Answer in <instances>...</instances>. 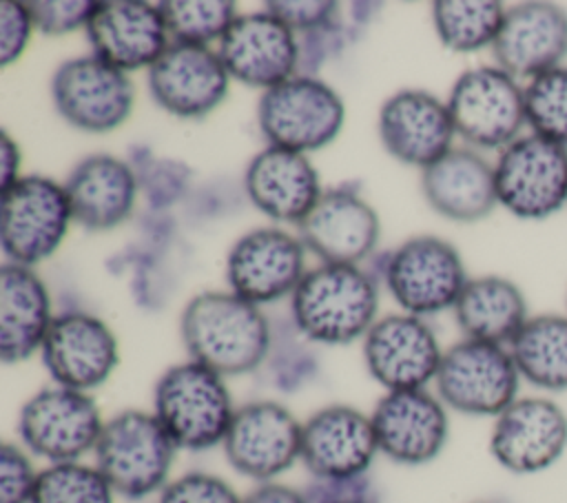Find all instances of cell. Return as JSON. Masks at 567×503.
I'll return each mask as SVG.
<instances>
[{
	"label": "cell",
	"instance_id": "cell-43",
	"mask_svg": "<svg viewBox=\"0 0 567 503\" xmlns=\"http://www.w3.org/2000/svg\"><path fill=\"white\" fill-rule=\"evenodd\" d=\"M20 164H22V155H20V146L13 142V137L2 131L0 133V182L2 188L11 186L16 179H20Z\"/></svg>",
	"mask_w": 567,
	"mask_h": 503
},
{
	"label": "cell",
	"instance_id": "cell-10",
	"mask_svg": "<svg viewBox=\"0 0 567 503\" xmlns=\"http://www.w3.org/2000/svg\"><path fill=\"white\" fill-rule=\"evenodd\" d=\"M383 279L403 312L416 317L454 308L467 284L458 250L436 235H416L396 246L385 259Z\"/></svg>",
	"mask_w": 567,
	"mask_h": 503
},
{
	"label": "cell",
	"instance_id": "cell-41",
	"mask_svg": "<svg viewBox=\"0 0 567 503\" xmlns=\"http://www.w3.org/2000/svg\"><path fill=\"white\" fill-rule=\"evenodd\" d=\"M299 75H315L317 69L323 66V62L339 51L343 44V29L339 24V18L334 22H328L323 27H317L308 33H299Z\"/></svg>",
	"mask_w": 567,
	"mask_h": 503
},
{
	"label": "cell",
	"instance_id": "cell-30",
	"mask_svg": "<svg viewBox=\"0 0 567 503\" xmlns=\"http://www.w3.org/2000/svg\"><path fill=\"white\" fill-rule=\"evenodd\" d=\"M452 310L465 339L498 346H509L529 319L523 290L501 275L467 279Z\"/></svg>",
	"mask_w": 567,
	"mask_h": 503
},
{
	"label": "cell",
	"instance_id": "cell-8",
	"mask_svg": "<svg viewBox=\"0 0 567 503\" xmlns=\"http://www.w3.org/2000/svg\"><path fill=\"white\" fill-rule=\"evenodd\" d=\"M456 135L476 148H505L518 140L525 120L523 86L498 66L463 71L445 100Z\"/></svg>",
	"mask_w": 567,
	"mask_h": 503
},
{
	"label": "cell",
	"instance_id": "cell-31",
	"mask_svg": "<svg viewBox=\"0 0 567 503\" xmlns=\"http://www.w3.org/2000/svg\"><path fill=\"white\" fill-rule=\"evenodd\" d=\"M520 379L538 390H567V315L529 317L507 346Z\"/></svg>",
	"mask_w": 567,
	"mask_h": 503
},
{
	"label": "cell",
	"instance_id": "cell-19",
	"mask_svg": "<svg viewBox=\"0 0 567 503\" xmlns=\"http://www.w3.org/2000/svg\"><path fill=\"white\" fill-rule=\"evenodd\" d=\"M217 53L230 80L264 91L297 75L299 69L297 33L266 9L239 13L221 35Z\"/></svg>",
	"mask_w": 567,
	"mask_h": 503
},
{
	"label": "cell",
	"instance_id": "cell-1",
	"mask_svg": "<svg viewBox=\"0 0 567 503\" xmlns=\"http://www.w3.org/2000/svg\"><path fill=\"white\" fill-rule=\"evenodd\" d=\"M179 337L188 359L221 377L257 370L272 343L266 315L233 290H206L188 299L179 317Z\"/></svg>",
	"mask_w": 567,
	"mask_h": 503
},
{
	"label": "cell",
	"instance_id": "cell-14",
	"mask_svg": "<svg viewBox=\"0 0 567 503\" xmlns=\"http://www.w3.org/2000/svg\"><path fill=\"white\" fill-rule=\"evenodd\" d=\"M306 273V246L277 226L244 233L226 257L230 290L255 306L290 297Z\"/></svg>",
	"mask_w": 567,
	"mask_h": 503
},
{
	"label": "cell",
	"instance_id": "cell-12",
	"mask_svg": "<svg viewBox=\"0 0 567 503\" xmlns=\"http://www.w3.org/2000/svg\"><path fill=\"white\" fill-rule=\"evenodd\" d=\"M498 204L520 219H543L567 202V146L523 135L494 164Z\"/></svg>",
	"mask_w": 567,
	"mask_h": 503
},
{
	"label": "cell",
	"instance_id": "cell-37",
	"mask_svg": "<svg viewBox=\"0 0 567 503\" xmlns=\"http://www.w3.org/2000/svg\"><path fill=\"white\" fill-rule=\"evenodd\" d=\"M157 503H241V496L221 476L186 472L166 483Z\"/></svg>",
	"mask_w": 567,
	"mask_h": 503
},
{
	"label": "cell",
	"instance_id": "cell-3",
	"mask_svg": "<svg viewBox=\"0 0 567 503\" xmlns=\"http://www.w3.org/2000/svg\"><path fill=\"white\" fill-rule=\"evenodd\" d=\"M235 410L226 377L193 359L166 368L153 388V414L179 450L221 445Z\"/></svg>",
	"mask_w": 567,
	"mask_h": 503
},
{
	"label": "cell",
	"instance_id": "cell-21",
	"mask_svg": "<svg viewBox=\"0 0 567 503\" xmlns=\"http://www.w3.org/2000/svg\"><path fill=\"white\" fill-rule=\"evenodd\" d=\"M379 454L370 414L332 403L312 412L301 430V463L317 481L365 476Z\"/></svg>",
	"mask_w": 567,
	"mask_h": 503
},
{
	"label": "cell",
	"instance_id": "cell-22",
	"mask_svg": "<svg viewBox=\"0 0 567 503\" xmlns=\"http://www.w3.org/2000/svg\"><path fill=\"white\" fill-rule=\"evenodd\" d=\"M299 239L321 264H361L379 244L377 211L350 186L323 188L319 202L297 226Z\"/></svg>",
	"mask_w": 567,
	"mask_h": 503
},
{
	"label": "cell",
	"instance_id": "cell-7",
	"mask_svg": "<svg viewBox=\"0 0 567 503\" xmlns=\"http://www.w3.org/2000/svg\"><path fill=\"white\" fill-rule=\"evenodd\" d=\"M73 222L64 184L44 175H22L2 188L0 246L11 264L29 266L49 259Z\"/></svg>",
	"mask_w": 567,
	"mask_h": 503
},
{
	"label": "cell",
	"instance_id": "cell-2",
	"mask_svg": "<svg viewBox=\"0 0 567 503\" xmlns=\"http://www.w3.org/2000/svg\"><path fill=\"white\" fill-rule=\"evenodd\" d=\"M377 277L357 264H319L290 295L295 328L315 343L346 346L377 321Z\"/></svg>",
	"mask_w": 567,
	"mask_h": 503
},
{
	"label": "cell",
	"instance_id": "cell-25",
	"mask_svg": "<svg viewBox=\"0 0 567 503\" xmlns=\"http://www.w3.org/2000/svg\"><path fill=\"white\" fill-rule=\"evenodd\" d=\"M492 53L496 66L516 80H532L563 66L567 11L554 2H520L507 9Z\"/></svg>",
	"mask_w": 567,
	"mask_h": 503
},
{
	"label": "cell",
	"instance_id": "cell-27",
	"mask_svg": "<svg viewBox=\"0 0 567 503\" xmlns=\"http://www.w3.org/2000/svg\"><path fill=\"white\" fill-rule=\"evenodd\" d=\"M64 191L78 226L111 230L133 215L140 179L128 162L109 153H95L71 168Z\"/></svg>",
	"mask_w": 567,
	"mask_h": 503
},
{
	"label": "cell",
	"instance_id": "cell-18",
	"mask_svg": "<svg viewBox=\"0 0 567 503\" xmlns=\"http://www.w3.org/2000/svg\"><path fill=\"white\" fill-rule=\"evenodd\" d=\"M40 357L58 386L89 392L109 381L117 368L120 350L113 330L100 317L66 310L53 317Z\"/></svg>",
	"mask_w": 567,
	"mask_h": 503
},
{
	"label": "cell",
	"instance_id": "cell-24",
	"mask_svg": "<svg viewBox=\"0 0 567 503\" xmlns=\"http://www.w3.org/2000/svg\"><path fill=\"white\" fill-rule=\"evenodd\" d=\"M84 31L93 55L124 73L148 71L171 44L159 4L137 0L100 2Z\"/></svg>",
	"mask_w": 567,
	"mask_h": 503
},
{
	"label": "cell",
	"instance_id": "cell-4",
	"mask_svg": "<svg viewBox=\"0 0 567 503\" xmlns=\"http://www.w3.org/2000/svg\"><path fill=\"white\" fill-rule=\"evenodd\" d=\"M177 450L153 412L122 410L104 421L93 456L113 492L137 501L166 487Z\"/></svg>",
	"mask_w": 567,
	"mask_h": 503
},
{
	"label": "cell",
	"instance_id": "cell-9",
	"mask_svg": "<svg viewBox=\"0 0 567 503\" xmlns=\"http://www.w3.org/2000/svg\"><path fill=\"white\" fill-rule=\"evenodd\" d=\"M102 428L95 399L58 383L31 394L18 414L22 445L49 463L80 461L95 450Z\"/></svg>",
	"mask_w": 567,
	"mask_h": 503
},
{
	"label": "cell",
	"instance_id": "cell-32",
	"mask_svg": "<svg viewBox=\"0 0 567 503\" xmlns=\"http://www.w3.org/2000/svg\"><path fill=\"white\" fill-rule=\"evenodd\" d=\"M505 11L496 0H436L432 4V24L445 49L472 53L494 44Z\"/></svg>",
	"mask_w": 567,
	"mask_h": 503
},
{
	"label": "cell",
	"instance_id": "cell-17",
	"mask_svg": "<svg viewBox=\"0 0 567 503\" xmlns=\"http://www.w3.org/2000/svg\"><path fill=\"white\" fill-rule=\"evenodd\" d=\"M363 361L370 377L392 390H419L434 381L443 350L423 317L394 312L377 319L363 337Z\"/></svg>",
	"mask_w": 567,
	"mask_h": 503
},
{
	"label": "cell",
	"instance_id": "cell-5",
	"mask_svg": "<svg viewBox=\"0 0 567 503\" xmlns=\"http://www.w3.org/2000/svg\"><path fill=\"white\" fill-rule=\"evenodd\" d=\"M346 122L341 95L317 75H292L261 93L257 124L268 146L310 153L337 140Z\"/></svg>",
	"mask_w": 567,
	"mask_h": 503
},
{
	"label": "cell",
	"instance_id": "cell-13",
	"mask_svg": "<svg viewBox=\"0 0 567 503\" xmlns=\"http://www.w3.org/2000/svg\"><path fill=\"white\" fill-rule=\"evenodd\" d=\"M301 430L284 403L259 399L235 410L221 448L235 472L268 483L301 461Z\"/></svg>",
	"mask_w": 567,
	"mask_h": 503
},
{
	"label": "cell",
	"instance_id": "cell-35",
	"mask_svg": "<svg viewBox=\"0 0 567 503\" xmlns=\"http://www.w3.org/2000/svg\"><path fill=\"white\" fill-rule=\"evenodd\" d=\"M523 93L532 135L567 146V66L532 78Z\"/></svg>",
	"mask_w": 567,
	"mask_h": 503
},
{
	"label": "cell",
	"instance_id": "cell-34",
	"mask_svg": "<svg viewBox=\"0 0 567 503\" xmlns=\"http://www.w3.org/2000/svg\"><path fill=\"white\" fill-rule=\"evenodd\" d=\"M113 487L95 465L49 463L40 470L31 503H113Z\"/></svg>",
	"mask_w": 567,
	"mask_h": 503
},
{
	"label": "cell",
	"instance_id": "cell-38",
	"mask_svg": "<svg viewBox=\"0 0 567 503\" xmlns=\"http://www.w3.org/2000/svg\"><path fill=\"white\" fill-rule=\"evenodd\" d=\"M38 474L22 448L0 445V503H31Z\"/></svg>",
	"mask_w": 567,
	"mask_h": 503
},
{
	"label": "cell",
	"instance_id": "cell-20",
	"mask_svg": "<svg viewBox=\"0 0 567 503\" xmlns=\"http://www.w3.org/2000/svg\"><path fill=\"white\" fill-rule=\"evenodd\" d=\"M370 419L379 452L401 465H425L447 443V408L425 388L385 392Z\"/></svg>",
	"mask_w": 567,
	"mask_h": 503
},
{
	"label": "cell",
	"instance_id": "cell-44",
	"mask_svg": "<svg viewBox=\"0 0 567 503\" xmlns=\"http://www.w3.org/2000/svg\"><path fill=\"white\" fill-rule=\"evenodd\" d=\"M332 503H374L370 496H354V499H341V501H332Z\"/></svg>",
	"mask_w": 567,
	"mask_h": 503
},
{
	"label": "cell",
	"instance_id": "cell-42",
	"mask_svg": "<svg viewBox=\"0 0 567 503\" xmlns=\"http://www.w3.org/2000/svg\"><path fill=\"white\" fill-rule=\"evenodd\" d=\"M241 503H310V501H308L306 492H301V490L268 481V483H259L257 487H252L241 499Z\"/></svg>",
	"mask_w": 567,
	"mask_h": 503
},
{
	"label": "cell",
	"instance_id": "cell-39",
	"mask_svg": "<svg viewBox=\"0 0 567 503\" xmlns=\"http://www.w3.org/2000/svg\"><path fill=\"white\" fill-rule=\"evenodd\" d=\"M264 9L279 18L297 35L339 18V4L328 0H268Z\"/></svg>",
	"mask_w": 567,
	"mask_h": 503
},
{
	"label": "cell",
	"instance_id": "cell-26",
	"mask_svg": "<svg viewBox=\"0 0 567 503\" xmlns=\"http://www.w3.org/2000/svg\"><path fill=\"white\" fill-rule=\"evenodd\" d=\"M244 191L259 213L297 226L323 193L308 155L279 146H266L252 155L244 173Z\"/></svg>",
	"mask_w": 567,
	"mask_h": 503
},
{
	"label": "cell",
	"instance_id": "cell-16",
	"mask_svg": "<svg viewBox=\"0 0 567 503\" xmlns=\"http://www.w3.org/2000/svg\"><path fill=\"white\" fill-rule=\"evenodd\" d=\"M146 84L155 104L166 113L199 120L226 100L230 75L215 49L171 42L146 71Z\"/></svg>",
	"mask_w": 567,
	"mask_h": 503
},
{
	"label": "cell",
	"instance_id": "cell-33",
	"mask_svg": "<svg viewBox=\"0 0 567 503\" xmlns=\"http://www.w3.org/2000/svg\"><path fill=\"white\" fill-rule=\"evenodd\" d=\"M171 42L206 44L219 42L235 22L237 4L230 0H166L159 2Z\"/></svg>",
	"mask_w": 567,
	"mask_h": 503
},
{
	"label": "cell",
	"instance_id": "cell-23",
	"mask_svg": "<svg viewBox=\"0 0 567 503\" xmlns=\"http://www.w3.org/2000/svg\"><path fill=\"white\" fill-rule=\"evenodd\" d=\"M377 131L390 157L421 171L452 151L456 135L447 104L421 89L392 93L379 109Z\"/></svg>",
	"mask_w": 567,
	"mask_h": 503
},
{
	"label": "cell",
	"instance_id": "cell-11",
	"mask_svg": "<svg viewBox=\"0 0 567 503\" xmlns=\"http://www.w3.org/2000/svg\"><path fill=\"white\" fill-rule=\"evenodd\" d=\"M51 100L71 126L84 133H109L128 120L135 86L128 73L91 53L69 58L53 71Z\"/></svg>",
	"mask_w": 567,
	"mask_h": 503
},
{
	"label": "cell",
	"instance_id": "cell-36",
	"mask_svg": "<svg viewBox=\"0 0 567 503\" xmlns=\"http://www.w3.org/2000/svg\"><path fill=\"white\" fill-rule=\"evenodd\" d=\"M100 2L93 0H31L27 2L35 31L44 35H66L86 29Z\"/></svg>",
	"mask_w": 567,
	"mask_h": 503
},
{
	"label": "cell",
	"instance_id": "cell-6",
	"mask_svg": "<svg viewBox=\"0 0 567 503\" xmlns=\"http://www.w3.org/2000/svg\"><path fill=\"white\" fill-rule=\"evenodd\" d=\"M434 383L445 408L496 419L518 399L520 372L509 348L461 339L443 352Z\"/></svg>",
	"mask_w": 567,
	"mask_h": 503
},
{
	"label": "cell",
	"instance_id": "cell-29",
	"mask_svg": "<svg viewBox=\"0 0 567 503\" xmlns=\"http://www.w3.org/2000/svg\"><path fill=\"white\" fill-rule=\"evenodd\" d=\"M53 324L51 297L40 275L20 264L0 268V359L20 363L40 352Z\"/></svg>",
	"mask_w": 567,
	"mask_h": 503
},
{
	"label": "cell",
	"instance_id": "cell-28",
	"mask_svg": "<svg viewBox=\"0 0 567 503\" xmlns=\"http://www.w3.org/2000/svg\"><path fill=\"white\" fill-rule=\"evenodd\" d=\"M421 191L434 213L458 224L485 219L498 204L494 164L474 148H452L423 168Z\"/></svg>",
	"mask_w": 567,
	"mask_h": 503
},
{
	"label": "cell",
	"instance_id": "cell-15",
	"mask_svg": "<svg viewBox=\"0 0 567 503\" xmlns=\"http://www.w3.org/2000/svg\"><path fill=\"white\" fill-rule=\"evenodd\" d=\"M567 450V412L549 397H518L492 425L489 452L512 474L549 470Z\"/></svg>",
	"mask_w": 567,
	"mask_h": 503
},
{
	"label": "cell",
	"instance_id": "cell-40",
	"mask_svg": "<svg viewBox=\"0 0 567 503\" xmlns=\"http://www.w3.org/2000/svg\"><path fill=\"white\" fill-rule=\"evenodd\" d=\"M35 24L27 2L4 0L0 7V64L11 66L18 62L31 40Z\"/></svg>",
	"mask_w": 567,
	"mask_h": 503
}]
</instances>
